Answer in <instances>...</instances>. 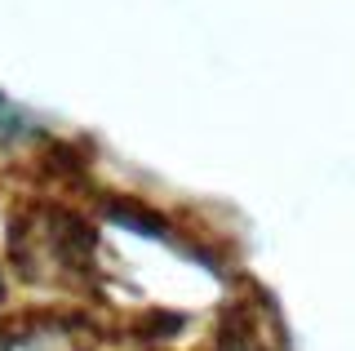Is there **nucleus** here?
Returning <instances> with one entry per match:
<instances>
[{
  "mask_svg": "<svg viewBox=\"0 0 355 351\" xmlns=\"http://www.w3.org/2000/svg\"><path fill=\"white\" fill-rule=\"evenodd\" d=\"M0 298H5V276H0Z\"/></svg>",
  "mask_w": 355,
  "mask_h": 351,
  "instance_id": "obj_1",
  "label": "nucleus"
}]
</instances>
